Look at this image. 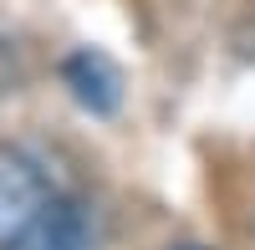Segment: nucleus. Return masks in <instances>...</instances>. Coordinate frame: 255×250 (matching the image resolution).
<instances>
[{
	"mask_svg": "<svg viewBox=\"0 0 255 250\" xmlns=\"http://www.w3.org/2000/svg\"><path fill=\"white\" fill-rule=\"evenodd\" d=\"M51 199L56 194H51L46 174H41L26 153L0 148V245H10Z\"/></svg>",
	"mask_w": 255,
	"mask_h": 250,
	"instance_id": "nucleus-1",
	"label": "nucleus"
},
{
	"mask_svg": "<svg viewBox=\"0 0 255 250\" xmlns=\"http://www.w3.org/2000/svg\"><path fill=\"white\" fill-rule=\"evenodd\" d=\"M0 250H92V220L77 199H51L26 230Z\"/></svg>",
	"mask_w": 255,
	"mask_h": 250,
	"instance_id": "nucleus-2",
	"label": "nucleus"
},
{
	"mask_svg": "<svg viewBox=\"0 0 255 250\" xmlns=\"http://www.w3.org/2000/svg\"><path fill=\"white\" fill-rule=\"evenodd\" d=\"M67 87L77 92V102L82 108H92V113H113L118 108V97H123V77H118V67L102 51H77V56H67Z\"/></svg>",
	"mask_w": 255,
	"mask_h": 250,
	"instance_id": "nucleus-3",
	"label": "nucleus"
},
{
	"mask_svg": "<svg viewBox=\"0 0 255 250\" xmlns=\"http://www.w3.org/2000/svg\"><path fill=\"white\" fill-rule=\"evenodd\" d=\"M184 250H199V245H184Z\"/></svg>",
	"mask_w": 255,
	"mask_h": 250,
	"instance_id": "nucleus-4",
	"label": "nucleus"
}]
</instances>
